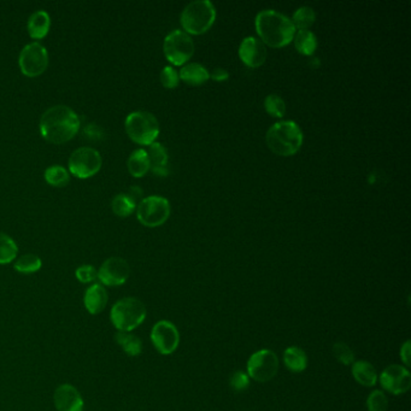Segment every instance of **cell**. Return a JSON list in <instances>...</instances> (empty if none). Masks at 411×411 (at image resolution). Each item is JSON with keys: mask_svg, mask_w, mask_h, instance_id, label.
I'll list each match as a JSON object with an SVG mask.
<instances>
[{"mask_svg": "<svg viewBox=\"0 0 411 411\" xmlns=\"http://www.w3.org/2000/svg\"><path fill=\"white\" fill-rule=\"evenodd\" d=\"M80 117L66 106H55L40 118V133L52 144H63L73 139L80 129Z\"/></svg>", "mask_w": 411, "mask_h": 411, "instance_id": "6da1fadb", "label": "cell"}, {"mask_svg": "<svg viewBox=\"0 0 411 411\" xmlns=\"http://www.w3.org/2000/svg\"><path fill=\"white\" fill-rule=\"evenodd\" d=\"M254 28L263 44L281 48L294 41L296 27L284 13L275 10H262L254 18Z\"/></svg>", "mask_w": 411, "mask_h": 411, "instance_id": "7a4b0ae2", "label": "cell"}, {"mask_svg": "<svg viewBox=\"0 0 411 411\" xmlns=\"http://www.w3.org/2000/svg\"><path fill=\"white\" fill-rule=\"evenodd\" d=\"M303 139L302 129L294 121L274 123L266 134V141L271 152L282 157L296 154L302 147Z\"/></svg>", "mask_w": 411, "mask_h": 411, "instance_id": "3957f363", "label": "cell"}, {"mask_svg": "<svg viewBox=\"0 0 411 411\" xmlns=\"http://www.w3.org/2000/svg\"><path fill=\"white\" fill-rule=\"evenodd\" d=\"M146 316L144 303L134 297L120 299L110 310V321L117 332H133L144 324Z\"/></svg>", "mask_w": 411, "mask_h": 411, "instance_id": "277c9868", "label": "cell"}, {"mask_svg": "<svg viewBox=\"0 0 411 411\" xmlns=\"http://www.w3.org/2000/svg\"><path fill=\"white\" fill-rule=\"evenodd\" d=\"M216 20L215 5L209 0H196L185 6L180 16V23L185 33L201 36L214 26Z\"/></svg>", "mask_w": 411, "mask_h": 411, "instance_id": "5b68a950", "label": "cell"}, {"mask_svg": "<svg viewBox=\"0 0 411 411\" xmlns=\"http://www.w3.org/2000/svg\"><path fill=\"white\" fill-rule=\"evenodd\" d=\"M124 127L131 140L139 145L153 144L159 136V123L149 111H134L128 115Z\"/></svg>", "mask_w": 411, "mask_h": 411, "instance_id": "8992f818", "label": "cell"}, {"mask_svg": "<svg viewBox=\"0 0 411 411\" xmlns=\"http://www.w3.org/2000/svg\"><path fill=\"white\" fill-rule=\"evenodd\" d=\"M171 203L161 196L143 198L136 206V217L146 227H158L166 224L171 216Z\"/></svg>", "mask_w": 411, "mask_h": 411, "instance_id": "52a82bcc", "label": "cell"}, {"mask_svg": "<svg viewBox=\"0 0 411 411\" xmlns=\"http://www.w3.org/2000/svg\"><path fill=\"white\" fill-rule=\"evenodd\" d=\"M163 51L166 59L173 66H185L194 53V43L187 33L176 29L166 36L163 43Z\"/></svg>", "mask_w": 411, "mask_h": 411, "instance_id": "ba28073f", "label": "cell"}, {"mask_svg": "<svg viewBox=\"0 0 411 411\" xmlns=\"http://www.w3.org/2000/svg\"><path fill=\"white\" fill-rule=\"evenodd\" d=\"M279 372V359L274 351L263 349L257 351L247 362V375L257 382H268Z\"/></svg>", "mask_w": 411, "mask_h": 411, "instance_id": "9c48e42d", "label": "cell"}, {"mask_svg": "<svg viewBox=\"0 0 411 411\" xmlns=\"http://www.w3.org/2000/svg\"><path fill=\"white\" fill-rule=\"evenodd\" d=\"M101 156L99 151L93 147L83 146L75 150L69 157V171L80 179H87L101 171Z\"/></svg>", "mask_w": 411, "mask_h": 411, "instance_id": "30bf717a", "label": "cell"}, {"mask_svg": "<svg viewBox=\"0 0 411 411\" xmlns=\"http://www.w3.org/2000/svg\"><path fill=\"white\" fill-rule=\"evenodd\" d=\"M21 71L26 76L36 78L43 74L48 66V52L44 45L38 41L27 44L18 58Z\"/></svg>", "mask_w": 411, "mask_h": 411, "instance_id": "8fae6325", "label": "cell"}, {"mask_svg": "<svg viewBox=\"0 0 411 411\" xmlns=\"http://www.w3.org/2000/svg\"><path fill=\"white\" fill-rule=\"evenodd\" d=\"M151 341L159 354L164 356L174 354L179 347V329L171 321L161 319L152 327Z\"/></svg>", "mask_w": 411, "mask_h": 411, "instance_id": "7c38bea8", "label": "cell"}, {"mask_svg": "<svg viewBox=\"0 0 411 411\" xmlns=\"http://www.w3.org/2000/svg\"><path fill=\"white\" fill-rule=\"evenodd\" d=\"M131 275V267L122 257H110L106 259L98 271L99 284L108 287L122 286Z\"/></svg>", "mask_w": 411, "mask_h": 411, "instance_id": "4fadbf2b", "label": "cell"}, {"mask_svg": "<svg viewBox=\"0 0 411 411\" xmlns=\"http://www.w3.org/2000/svg\"><path fill=\"white\" fill-rule=\"evenodd\" d=\"M380 385L389 394L399 396L407 394L411 387V374L409 369L401 364H392L381 373Z\"/></svg>", "mask_w": 411, "mask_h": 411, "instance_id": "5bb4252c", "label": "cell"}, {"mask_svg": "<svg viewBox=\"0 0 411 411\" xmlns=\"http://www.w3.org/2000/svg\"><path fill=\"white\" fill-rule=\"evenodd\" d=\"M239 58L249 68L256 69L264 64L267 59V50L261 40L254 36H247L239 46Z\"/></svg>", "mask_w": 411, "mask_h": 411, "instance_id": "9a60e30c", "label": "cell"}, {"mask_svg": "<svg viewBox=\"0 0 411 411\" xmlns=\"http://www.w3.org/2000/svg\"><path fill=\"white\" fill-rule=\"evenodd\" d=\"M53 403L57 411H83L85 408L79 389L71 384L58 386L53 394Z\"/></svg>", "mask_w": 411, "mask_h": 411, "instance_id": "2e32d148", "label": "cell"}, {"mask_svg": "<svg viewBox=\"0 0 411 411\" xmlns=\"http://www.w3.org/2000/svg\"><path fill=\"white\" fill-rule=\"evenodd\" d=\"M108 302H109L108 291L106 286H103L99 282L91 284L83 294V305L88 311V314L91 315H99L101 312L106 310Z\"/></svg>", "mask_w": 411, "mask_h": 411, "instance_id": "e0dca14e", "label": "cell"}, {"mask_svg": "<svg viewBox=\"0 0 411 411\" xmlns=\"http://www.w3.org/2000/svg\"><path fill=\"white\" fill-rule=\"evenodd\" d=\"M147 156H149L150 171H152L154 175L164 178L169 174V169H168L169 157L164 145L154 141L149 146Z\"/></svg>", "mask_w": 411, "mask_h": 411, "instance_id": "ac0fdd59", "label": "cell"}, {"mask_svg": "<svg viewBox=\"0 0 411 411\" xmlns=\"http://www.w3.org/2000/svg\"><path fill=\"white\" fill-rule=\"evenodd\" d=\"M51 26V18L48 11L36 10L28 18L27 29L33 39H43L46 36Z\"/></svg>", "mask_w": 411, "mask_h": 411, "instance_id": "d6986e66", "label": "cell"}, {"mask_svg": "<svg viewBox=\"0 0 411 411\" xmlns=\"http://www.w3.org/2000/svg\"><path fill=\"white\" fill-rule=\"evenodd\" d=\"M179 78L189 86H201L210 79V73L203 64L188 63L181 68Z\"/></svg>", "mask_w": 411, "mask_h": 411, "instance_id": "ffe728a7", "label": "cell"}, {"mask_svg": "<svg viewBox=\"0 0 411 411\" xmlns=\"http://www.w3.org/2000/svg\"><path fill=\"white\" fill-rule=\"evenodd\" d=\"M354 380L364 387H373L377 382V373L368 361H356L351 369Z\"/></svg>", "mask_w": 411, "mask_h": 411, "instance_id": "44dd1931", "label": "cell"}, {"mask_svg": "<svg viewBox=\"0 0 411 411\" xmlns=\"http://www.w3.org/2000/svg\"><path fill=\"white\" fill-rule=\"evenodd\" d=\"M115 341L122 349L123 352L129 357H138L144 349L140 338L131 332L116 333Z\"/></svg>", "mask_w": 411, "mask_h": 411, "instance_id": "7402d4cb", "label": "cell"}, {"mask_svg": "<svg viewBox=\"0 0 411 411\" xmlns=\"http://www.w3.org/2000/svg\"><path fill=\"white\" fill-rule=\"evenodd\" d=\"M284 363L289 372H304L308 368V356L305 351L298 346H289L284 352Z\"/></svg>", "mask_w": 411, "mask_h": 411, "instance_id": "603a6c76", "label": "cell"}, {"mask_svg": "<svg viewBox=\"0 0 411 411\" xmlns=\"http://www.w3.org/2000/svg\"><path fill=\"white\" fill-rule=\"evenodd\" d=\"M128 171L134 178H143L150 171L149 156L144 149L134 150L127 161Z\"/></svg>", "mask_w": 411, "mask_h": 411, "instance_id": "cb8c5ba5", "label": "cell"}, {"mask_svg": "<svg viewBox=\"0 0 411 411\" xmlns=\"http://www.w3.org/2000/svg\"><path fill=\"white\" fill-rule=\"evenodd\" d=\"M294 43L296 50L303 56L314 55L317 48V38L311 31H296Z\"/></svg>", "mask_w": 411, "mask_h": 411, "instance_id": "d4e9b609", "label": "cell"}, {"mask_svg": "<svg viewBox=\"0 0 411 411\" xmlns=\"http://www.w3.org/2000/svg\"><path fill=\"white\" fill-rule=\"evenodd\" d=\"M291 21L298 31H309V28L316 21L315 10L310 6H301L299 9L296 10Z\"/></svg>", "mask_w": 411, "mask_h": 411, "instance_id": "484cf974", "label": "cell"}, {"mask_svg": "<svg viewBox=\"0 0 411 411\" xmlns=\"http://www.w3.org/2000/svg\"><path fill=\"white\" fill-rule=\"evenodd\" d=\"M41 267H43V261L39 256L34 254H22L13 263L15 271L21 274H33L39 271Z\"/></svg>", "mask_w": 411, "mask_h": 411, "instance_id": "4316f807", "label": "cell"}, {"mask_svg": "<svg viewBox=\"0 0 411 411\" xmlns=\"http://www.w3.org/2000/svg\"><path fill=\"white\" fill-rule=\"evenodd\" d=\"M18 247L11 236L0 232V264H9L17 259Z\"/></svg>", "mask_w": 411, "mask_h": 411, "instance_id": "83f0119b", "label": "cell"}, {"mask_svg": "<svg viewBox=\"0 0 411 411\" xmlns=\"http://www.w3.org/2000/svg\"><path fill=\"white\" fill-rule=\"evenodd\" d=\"M111 208L113 211L117 216L121 217H127L129 215L133 214L136 209V204L128 197L126 193H120L116 194L114 199L111 201Z\"/></svg>", "mask_w": 411, "mask_h": 411, "instance_id": "f1b7e54d", "label": "cell"}, {"mask_svg": "<svg viewBox=\"0 0 411 411\" xmlns=\"http://www.w3.org/2000/svg\"><path fill=\"white\" fill-rule=\"evenodd\" d=\"M45 180L48 181V184L56 186V187H62L69 182L71 178H69V173L64 166H51L45 171Z\"/></svg>", "mask_w": 411, "mask_h": 411, "instance_id": "f546056e", "label": "cell"}, {"mask_svg": "<svg viewBox=\"0 0 411 411\" xmlns=\"http://www.w3.org/2000/svg\"><path fill=\"white\" fill-rule=\"evenodd\" d=\"M264 109L271 117L281 118L286 114V103L277 94H269L264 99Z\"/></svg>", "mask_w": 411, "mask_h": 411, "instance_id": "4dcf8cb0", "label": "cell"}, {"mask_svg": "<svg viewBox=\"0 0 411 411\" xmlns=\"http://www.w3.org/2000/svg\"><path fill=\"white\" fill-rule=\"evenodd\" d=\"M333 354L337 359L338 362L345 366H351L354 362V351L351 350L350 346L342 342V341H338L333 346Z\"/></svg>", "mask_w": 411, "mask_h": 411, "instance_id": "1f68e13d", "label": "cell"}, {"mask_svg": "<svg viewBox=\"0 0 411 411\" xmlns=\"http://www.w3.org/2000/svg\"><path fill=\"white\" fill-rule=\"evenodd\" d=\"M367 408L368 411H387L389 399L382 391L375 389L368 396Z\"/></svg>", "mask_w": 411, "mask_h": 411, "instance_id": "d6a6232c", "label": "cell"}, {"mask_svg": "<svg viewBox=\"0 0 411 411\" xmlns=\"http://www.w3.org/2000/svg\"><path fill=\"white\" fill-rule=\"evenodd\" d=\"M75 276L81 284H92L98 279V271L91 264H83L75 271Z\"/></svg>", "mask_w": 411, "mask_h": 411, "instance_id": "836d02e7", "label": "cell"}, {"mask_svg": "<svg viewBox=\"0 0 411 411\" xmlns=\"http://www.w3.org/2000/svg\"><path fill=\"white\" fill-rule=\"evenodd\" d=\"M179 73L175 68L166 66L161 71V82L166 88H175L179 85Z\"/></svg>", "mask_w": 411, "mask_h": 411, "instance_id": "e575fe53", "label": "cell"}, {"mask_svg": "<svg viewBox=\"0 0 411 411\" xmlns=\"http://www.w3.org/2000/svg\"><path fill=\"white\" fill-rule=\"evenodd\" d=\"M229 384H231L232 389L236 391V392H243V391H245L250 386L249 375L245 372L238 370V372L234 373L231 376Z\"/></svg>", "mask_w": 411, "mask_h": 411, "instance_id": "d590c367", "label": "cell"}, {"mask_svg": "<svg viewBox=\"0 0 411 411\" xmlns=\"http://www.w3.org/2000/svg\"><path fill=\"white\" fill-rule=\"evenodd\" d=\"M83 134L89 139V140L96 141L101 140L104 138V131L103 128L96 124V123H88L87 126L83 129Z\"/></svg>", "mask_w": 411, "mask_h": 411, "instance_id": "8d00e7d4", "label": "cell"}, {"mask_svg": "<svg viewBox=\"0 0 411 411\" xmlns=\"http://www.w3.org/2000/svg\"><path fill=\"white\" fill-rule=\"evenodd\" d=\"M411 341L407 340L401 347V359L407 367L410 366Z\"/></svg>", "mask_w": 411, "mask_h": 411, "instance_id": "74e56055", "label": "cell"}, {"mask_svg": "<svg viewBox=\"0 0 411 411\" xmlns=\"http://www.w3.org/2000/svg\"><path fill=\"white\" fill-rule=\"evenodd\" d=\"M143 193L144 192H143V189L139 186H131L126 194L138 206L143 201Z\"/></svg>", "mask_w": 411, "mask_h": 411, "instance_id": "f35d334b", "label": "cell"}, {"mask_svg": "<svg viewBox=\"0 0 411 411\" xmlns=\"http://www.w3.org/2000/svg\"><path fill=\"white\" fill-rule=\"evenodd\" d=\"M228 78H229V74H228L227 71H224V68H216L210 74V79L217 81V82L226 81Z\"/></svg>", "mask_w": 411, "mask_h": 411, "instance_id": "ab89813d", "label": "cell"}]
</instances>
